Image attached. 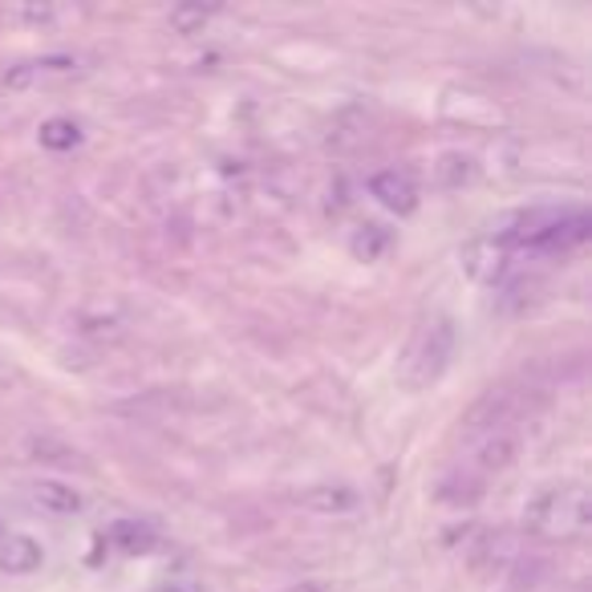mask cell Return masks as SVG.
<instances>
[{
    "label": "cell",
    "instance_id": "1",
    "mask_svg": "<svg viewBox=\"0 0 592 592\" xmlns=\"http://www.w3.org/2000/svg\"><path fill=\"white\" fill-rule=\"evenodd\" d=\"M592 524V503L589 491L580 483H556L544 487L524 503V532H532L536 539H577L584 536Z\"/></svg>",
    "mask_w": 592,
    "mask_h": 592
},
{
    "label": "cell",
    "instance_id": "2",
    "mask_svg": "<svg viewBox=\"0 0 592 592\" xmlns=\"http://www.w3.org/2000/svg\"><path fill=\"white\" fill-rule=\"evenodd\" d=\"M455 353V325L446 317H434L418 329V337L410 341V350L402 357V382L410 390H426L431 382H439V374L446 369Z\"/></svg>",
    "mask_w": 592,
    "mask_h": 592
},
{
    "label": "cell",
    "instance_id": "3",
    "mask_svg": "<svg viewBox=\"0 0 592 592\" xmlns=\"http://www.w3.org/2000/svg\"><path fill=\"white\" fill-rule=\"evenodd\" d=\"M532 406H536V390H524V386H499V390H487L483 398L467 410L463 426L471 434L512 431L520 418L532 414Z\"/></svg>",
    "mask_w": 592,
    "mask_h": 592
},
{
    "label": "cell",
    "instance_id": "4",
    "mask_svg": "<svg viewBox=\"0 0 592 592\" xmlns=\"http://www.w3.org/2000/svg\"><path fill=\"white\" fill-rule=\"evenodd\" d=\"M515 458H520V434H515V431L475 434L471 451H467V475H475V479H487V475L508 471Z\"/></svg>",
    "mask_w": 592,
    "mask_h": 592
},
{
    "label": "cell",
    "instance_id": "5",
    "mask_svg": "<svg viewBox=\"0 0 592 592\" xmlns=\"http://www.w3.org/2000/svg\"><path fill=\"white\" fill-rule=\"evenodd\" d=\"M369 195H374L382 207H390L394 216H410L418 207L414 179L402 175V171H382V175H374L369 179Z\"/></svg>",
    "mask_w": 592,
    "mask_h": 592
},
{
    "label": "cell",
    "instance_id": "6",
    "mask_svg": "<svg viewBox=\"0 0 592 592\" xmlns=\"http://www.w3.org/2000/svg\"><path fill=\"white\" fill-rule=\"evenodd\" d=\"M29 499L49 515H78L81 503H86L78 487L61 483V479H37V483L29 487Z\"/></svg>",
    "mask_w": 592,
    "mask_h": 592
},
{
    "label": "cell",
    "instance_id": "7",
    "mask_svg": "<svg viewBox=\"0 0 592 592\" xmlns=\"http://www.w3.org/2000/svg\"><path fill=\"white\" fill-rule=\"evenodd\" d=\"M296 503H300L305 512H317V515H341V512H353V508H357V491L345 483H321V487L300 491Z\"/></svg>",
    "mask_w": 592,
    "mask_h": 592
},
{
    "label": "cell",
    "instance_id": "8",
    "mask_svg": "<svg viewBox=\"0 0 592 592\" xmlns=\"http://www.w3.org/2000/svg\"><path fill=\"white\" fill-rule=\"evenodd\" d=\"M41 560H45V548H41L33 536H4L0 539V572H13V577H29L37 572Z\"/></svg>",
    "mask_w": 592,
    "mask_h": 592
},
{
    "label": "cell",
    "instance_id": "9",
    "mask_svg": "<svg viewBox=\"0 0 592 592\" xmlns=\"http://www.w3.org/2000/svg\"><path fill=\"white\" fill-rule=\"evenodd\" d=\"M106 539L126 556H147L155 553V544H159V532L147 524V520H118V524L110 527Z\"/></svg>",
    "mask_w": 592,
    "mask_h": 592
},
{
    "label": "cell",
    "instance_id": "10",
    "mask_svg": "<svg viewBox=\"0 0 592 592\" xmlns=\"http://www.w3.org/2000/svg\"><path fill=\"white\" fill-rule=\"evenodd\" d=\"M37 138L45 150H73L81 143V126L73 118H49V122H41Z\"/></svg>",
    "mask_w": 592,
    "mask_h": 592
},
{
    "label": "cell",
    "instance_id": "11",
    "mask_svg": "<svg viewBox=\"0 0 592 592\" xmlns=\"http://www.w3.org/2000/svg\"><path fill=\"white\" fill-rule=\"evenodd\" d=\"M394 243V236H390V228H382V224H365L357 236L350 240V248H353V257H362V260H377L386 248Z\"/></svg>",
    "mask_w": 592,
    "mask_h": 592
},
{
    "label": "cell",
    "instance_id": "12",
    "mask_svg": "<svg viewBox=\"0 0 592 592\" xmlns=\"http://www.w3.org/2000/svg\"><path fill=\"white\" fill-rule=\"evenodd\" d=\"M212 13H216V9H203V4H175V9H171V29L183 33V37L203 33V25L212 21Z\"/></svg>",
    "mask_w": 592,
    "mask_h": 592
},
{
    "label": "cell",
    "instance_id": "13",
    "mask_svg": "<svg viewBox=\"0 0 592 592\" xmlns=\"http://www.w3.org/2000/svg\"><path fill=\"white\" fill-rule=\"evenodd\" d=\"M284 592H329L321 584V580H300V584H293V589H284Z\"/></svg>",
    "mask_w": 592,
    "mask_h": 592
},
{
    "label": "cell",
    "instance_id": "14",
    "mask_svg": "<svg viewBox=\"0 0 592 592\" xmlns=\"http://www.w3.org/2000/svg\"><path fill=\"white\" fill-rule=\"evenodd\" d=\"M21 16H29V21H49L54 9H21Z\"/></svg>",
    "mask_w": 592,
    "mask_h": 592
}]
</instances>
